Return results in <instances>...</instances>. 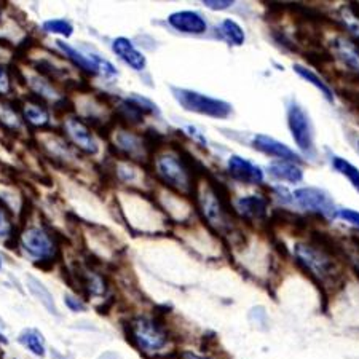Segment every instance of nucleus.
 <instances>
[{"mask_svg": "<svg viewBox=\"0 0 359 359\" xmlns=\"http://www.w3.org/2000/svg\"><path fill=\"white\" fill-rule=\"evenodd\" d=\"M56 48L60 50L61 53L65 55V57H67V60L71 61L75 67H79L82 72L88 75H100L95 53L86 55L82 50L75 48V46L65 42V40H56Z\"/></svg>", "mask_w": 359, "mask_h": 359, "instance_id": "14", "label": "nucleus"}, {"mask_svg": "<svg viewBox=\"0 0 359 359\" xmlns=\"http://www.w3.org/2000/svg\"><path fill=\"white\" fill-rule=\"evenodd\" d=\"M269 175L276 181H286L289 184H299L304 179V171L294 161L276 160L269 165Z\"/></svg>", "mask_w": 359, "mask_h": 359, "instance_id": "18", "label": "nucleus"}, {"mask_svg": "<svg viewBox=\"0 0 359 359\" xmlns=\"http://www.w3.org/2000/svg\"><path fill=\"white\" fill-rule=\"evenodd\" d=\"M337 216L344 219L345 222L355 225L356 229H359V212L358 211L346 210V208H340V210H337Z\"/></svg>", "mask_w": 359, "mask_h": 359, "instance_id": "33", "label": "nucleus"}, {"mask_svg": "<svg viewBox=\"0 0 359 359\" xmlns=\"http://www.w3.org/2000/svg\"><path fill=\"white\" fill-rule=\"evenodd\" d=\"M334 51L346 66L353 69V71L359 72V48L355 43L346 39H335Z\"/></svg>", "mask_w": 359, "mask_h": 359, "instance_id": "23", "label": "nucleus"}, {"mask_svg": "<svg viewBox=\"0 0 359 359\" xmlns=\"http://www.w3.org/2000/svg\"><path fill=\"white\" fill-rule=\"evenodd\" d=\"M235 210L238 211L243 217L252 219V221H259L267 216L269 211V201L264 196L259 195H249L243 196V198L236 200Z\"/></svg>", "mask_w": 359, "mask_h": 359, "instance_id": "17", "label": "nucleus"}, {"mask_svg": "<svg viewBox=\"0 0 359 359\" xmlns=\"http://www.w3.org/2000/svg\"><path fill=\"white\" fill-rule=\"evenodd\" d=\"M201 210L205 217L210 221V224L216 225L217 229H222L229 225V214L227 208L224 203L217 198V195L208 190L206 194L201 195Z\"/></svg>", "mask_w": 359, "mask_h": 359, "instance_id": "15", "label": "nucleus"}, {"mask_svg": "<svg viewBox=\"0 0 359 359\" xmlns=\"http://www.w3.org/2000/svg\"><path fill=\"white\" fill-rule=\"evenodd\" d=\"M254 149H257L259 152H262L269 157H275L278 160L285 161H294V163H300V157L294 152L292 149H289L286 144L276 141L275 137L265 136V135H257L252 141Z\"/></svg>", "mask_w": 359, "mask_h": 359, "instance_id": "12", "label": "nucleus"}, {"mask_svg": "<svg viewBox=\"0 0 359 359\" xmlns=\"http://www.w3.org/2000/svg\"><path fill=\"white\" fill-rule=\"evenodd\" d=\"M0 344H2V345H7L8 344V339L5 337L4 332H0Z\"/></svg>", "mask_w": 359, "mask_h": 359, "instance_id": "36", "label": "nucleus"}, {"mask_svg": "<svg viewBox=\"0 0 359 359\" xmlns=\"http://www.w3.org/2000/svg\"><path fill=\"white\" fill-rule=\"evenodd\" d=\"M295 257H297V262L309 273L318 278L320 281H324L332 276V257L326 254V251H323V249H318L310 245H297L295 246Z\"/></svg>", "mask_w": 359, "mask_h": 359, "instance_id": "7", "label": "nucleus"}, {"mask_svg": "<svg viewBox=\"0 0 359 359\" xmlns=\"http://www.w3.org/2000/svg\"><path fill=\"white\" fill-rule=\"evenodd\" d=\"M128 335L139 350L158 353L166 348L168 332L158 321L147 316H137L128 324Z\"/></svg>", "mask_w": 359, "mask_h": 359, "instance_id": "4", "label": "nucleus"}, {"mask_svg": "<svg viewBox=\"0 0 359 359\" xmlns=\"http://www.w3.org/2000/svg\"><path fill=\"white\" fill-rule=\"evenodd\" d=\"M341 18H344V22H345V26L348 27V31L359 40V18L358 16L353 15L350 10H344Z\"/></svg>", "mask_w": 359, "mask_h": 359, "instance_id": "31", "label": "nucleus"}, {"mask_svg": "<svg viewBox=\"0 0 359 359\" xmlns=\"http://www.w3.org/2000/svg\"><path fill=\"white\" fill-rule=\"evenodd\" d=\"M205 5L208 8L211 10H225V8H230L233 2H230V0H206Z\"/></svg>", "mask_w": 359, "mask_h": 359, "instance_id": "34", "label": "nucleus"}, {"mask_svg": "<svg viewBox=\"0 0 359 359\" xmlns=\"http://www.w3.org/2000/svg\"><path fill=\"white\" fill-rule=\"evenodd\" d=\"M155 172L166 185L184 195L194 190V171L184 157L177 154H163L155 158Z\"/></svg>", "mask_w": 359, "mask_h": 359, "instance_id": "2", "label": "nucleus"}, {"mask_svg": "<svg viewBox=\"0 0 359 359\" xmlns=\"http://www.w3.org/2000/svg\"><path fill=\"white\" fill-rule=\"evenodd\" d=\"M181 359H206V358L196 355V353H192V351H185L181 355Z\"/></svg>", "mask_w": 359, "mask_h": 359, "instance_id": "35", "label": "nucleus"}, {"mask_svg": "<svg viewBox=\"0 0 359 359\" xmlns=\"http://www.w3.org/2000/svg\"><path fill=\"white\" fill-rule=\"evenodd\" d=\"M65 304H66V306L71 311H74V313H80V311H86V305H85V302L80 297H77V295H71V294H67V295H65Z\"/></svg>", "mask_w": 359, "mask_h": 359, "instance_id": "32", "label": "nucleus"}, {"mask_svg": "<svg viewBox=\"0 0 359 359\" xmlns=\"http://www.w3.org/2000/svg\"><path fill=\"white\" fill-rule=\"evenodd\" d=\"M42 29L48 34H55V36H61L65 39H69L74 34V25L69 20L65 18H53V20H46Z\"/></svg>", "mask_w": 359, "mask_h": 359, "instance_id": "28", "label": "nucleus"}, {"mask_svg": "<svg viewBox=\"0 0 359 359\" xmlns=\"http://www.w3.org/2000/svg\"><path fill=\"white\" fill-rule=\"evenodd\" d=\"M29 88H31V91L34 93V95L37 96V100L40 101H51V102H56L61 100V93L57 91L56 85L53 80H50L48 77H45V75H42L39 72L34 74L29 77Z\"/></svg>", "mask_w": 359, "mask_h": 359, "instance_id": "19", "label": "nucleus"}, {"mask_svg": "<svg viewBox=\"0 0 359 359\" xmlns=\"http://www.w3.org/2000/svg\"><path fill=\"white\" fill-rule=\"evenodd\" d=\"M4 267V260H2V256H0V270H2Z\"/></svg>", "mask_w": 359, "mask_h": 359, "instance_id": "37", "label": "nucleus"}, {"mask_svg": "<svg viewBox=\"0 0 359 359\" xmlns=\"http://www.w3.org/2000/svg\"><path fill=\"white\" fill-rule=\"evenodd\" d=\"M18 243L22 252L37 264H51L60 256V243L46 225L31 222L21 230Z\"/></svg>", "mask_w": 359, "mask_h": 359, "instance_id": "1", "label": "nucleus"}, {"mask_svg": "<svg viewBox=\"0 0 359 359\" xmlns=\"http://www.w3.org/2000/svg\"><path fill=\"white\" fill-rule=\"evenodd\" d=\"M18 341L22 348H26L29 353H32L34 356L43 358L46 353V345L42 332L39 329L27 327L18 335Z\"/></svg>", "mask_w": 359, "mask_h": 359, "instance_id": "22", "label": "nucleus"}, {"mask_svg": "<svg viewBox=\"0 0 359 359\" xmlns=\"http://www.w3.org/2000/svg\"><path fill=\"white\" fill-rule=\"evenodd\" d=\"M26 285H27L29 291H31V294L39 300L40 304H42V306L46 311H48V313L55 315V316H60V310H57V305L55 302L53 294L50 292V289L46 287L42 281L37 280L36 276L27 275L26 276Z\"/></svg>", "mask_w": 359, "mask_h": 359, "instance_id": "20", "label": "nucleus"}, {"mask_svg": "<svg viewBox=\"0 0 359 359\" xmlns=\"http://www.w3.org/2000/svg\"><path fill=\"white\" fill-rule=\"evenodd\" d=\"M15 236L13 214L10 208L0 200V243H8Z\"/></svg>", "mask_w": 359, "mask_h": 359, "instance_id": "26", "label": "nucleus"}, {"mask_svg": "<svg viewBox=\"0 0 359 359\" xmlns=\"http://www.w3.org/2000/svg\"><path fill=\"white\" fill-rule=\"evenodd\" d=\"M83 286L86 287L91 295H102L106 292V283H104L102 276L96 275V273H85L83 278Z\"/></svg>", "mask_w": 359, "mask_h": 359, "instance_id": "29", "label": "nucleus"}, {"mask_svg": "<svg viewBox=\"0 0 359 359\" xmlns=\"http://www.w3.org/2000/svg\"><path fill=\"white\" fill-rule=\"evenodd\" d=\"M291 198L295 205L304 208V210L321 214V216L326 217H335L337 216V211L334 208V201L327 192H324L321 189L316 187H304L295 190L291 194Z\"/></svg>", "mask_w": 359, "mask_h": 359, "instance_id": "8", "label": "nucleus"}, {"mask_svg": "<svg viewBox=\"0 0 359 359\" xmlns=\"http://www.w3.org/2000/svg\"><path fill=\"white\" fill-rule=\"evenodd\" d=\"M287 126L297 147L310 154L313 150V126L305 109L295 101L287 104Z\"/></svg>", "mask_w": 359, "mask_h": 359, "instance_id": "6", "label": "nucleus"}, {"mask_svg": "<svg viewBox=\"0 0 359 359\" xmlns=\"http://www.w3.org/2000/svg\"><path fill=\"white\" fill-rule=\"evenodd\" d=\"M358 150H359V141H358Z\"/></svg>", "mask_w": 359, "mask_h": 359, "instance_id": "38", "label": "nucleus"}, {"mask_svg": "<svg viewBox=\"0 0 359 359\" xmlns=\"http://www.w3.org/2000/svg\"><path fill=\"white\" fill-rule=\"evenodd\" d=\"M11 91H13V79L8 69L0 65V96H10Z\"/></svg>", "mask_w": 359, "mask_h": 359, "instance_id": "30", "label": "nucleus"}, {"mask_svg": "<svg viewBox=\"0 0 359 359\" xmlns=\"http://www.w3.org/2000/svg\"><path fill=\"white\" fill-rule=\"evenodd\" d=\"M168 22H170L171 27H175L176 31L184 32V34H194V36H198V34L206 32L208 22L198 11H190V10H182L176 11V13H171L168 16Z\"/></svg>", "mask_w": 359, "mask_h": 359, "instance_id": "10", "label": "nucleus"}, {"mask_svg": "<svg viewBox=\"0 0 359 359\" xmlns=\"http://www.w3.org/2000/svg\"><path fill=\"white\" fill-rule=\"evenodd\" d=\"M217 31L219 36H221L229 45L241 46L246 40L245 31H243L238 22H235L233 20H224L221 25H219Z\"/></svg>", "mask_w": 359, "mask_h": 359, "instance_id": "24", "label": "nucleus"}, {"mask_svg": "<svg viewBox=\"0 0 359 359\" xmlns=\"http://www.w3.org/2000/svg\"><path fill=\"white\" fill-rule=\"evenodd\" d=\"M331 163L334 166V170L340 172L341 176H345L346 179H348L350 184L359 192V170L358 168L353 166L350 161H346L345 158L337 157V155H332Z\"/></svg>", "mask_w": 359, "mask_h": 359, "instance_id": "27", "label": "nucleus"}, {"mask_svg": "<svg viewBox=\"0 0 359 359\" xmlns=\"http://www.w3.org/2000/svg\"><path fill=\"white\" fill-rule=\"evenodd\" d=\"M62 133H65L66 141L71 144L74 149L80 150L86 155H96L100 152V144L97 139L93 135V131L86 121L75 115H67L62 121Z\"/></svg>", "mask_w": 359, "mask_h": 359, "instance_id": "5", "label": "nucleus"}, {"mask_svg": "<svg viewBox=\"0 0 359 359\" xmlns=\"http://www.w3.org/2000/svg\"><path fill=\"white\" fill-rule=\"evenodd\" d=\"M0 126L13 133H21L26 126L20 109L5 100H0Z\"/></svg>", "mask_w": 359, "mask_h": 359, "instance_id": "21", "label": "nucleus"}, {"mask_svg": "<svg viewBox=\"0 0 359 359\" xmlns=\"http://www.w3.org/2000/svg\"><path fill=\"white\" fill-rule=\"evenodd\" d=\"M229 166V175L238 181L241 184H262L264 182V172L260 170V166H257L252 161H249L243 157H238V155H233L230 157L227 161Z\"/></svg>", "mask_w": 359, "mask_h": 359, "instance_id": "9", "label": "nucleus"}, {"mask_svg": "<svg viewBox=\"0 0 359 359\" xmlns=\"http://www.w3.org/2000/svg\"><path fill=\"white\" fill-rule=\"evenodd\" d=\"M294 71L297 72L300 77H302L305 82H309L315 86L316 90L321 91V95L326 97V101L329 102H334V91L331 90V86H329L324 80L320 77V75L315 74L313 71H310L309 67L305 66H300V65H295L294 66Z\"/></svg>", "mask_w": 359, "mask_h": 359, "instance_id": "25", "label": "nucleus"}, {"mask_svg": "<svg viewBox=\"0 0 359 359\" xmlns=\"http://www.w3.org/2000/svg\"><path fill=\"white\" fill-rule=\"evenodd\" d=\"M20 111L26 126H31V128H36V130H45L51 125L50 111L42 101L39 100L25 101Z\"/></svg>", "mask_w": 359, "mask_h": 359, "instance_id": "13", "label": "nucleus"}, {"mask_svg": "<svg viewBox=\"0 0 359 359\" xmlns=\"http://www.w3.org/2000/svg\"><path fill=\"white\" fill-rule=\"evenodd\" d=\"M171 93L175 100L181 104V107L189 112L208 115V117L219 120H225L231 115V106L222 100L201 95L198 91L177 88V86H171Z\"/></svg>", "mask_w": 359, "mask_h": 359, "instance_id": "3", "label": "nucleus"}, {"mask_svg": "<svg viewBox=\"0 0 359 359\" xmlns=\"http://www.w3.org/2000/svg\"><path fill=\"white\" fill-rule=\"evenodd\" d=\"M112 51L117 57L125 62L126 66L131 67L133 71L141 72L147 67V60L141 51H139L135 43L126 37H117L112 40Z\"/></svg>", "mask_w": 359, "mask_h": 359, "instance_id": "11", "label": "nucleus"}, {"mask_svg": "<svg viewBox=\"0 0 359 359\" xmlns=\"http://www.w3.org/2000/svg\"><path fill=\"white\" fill-rule=\"evenodd\" d=\"M115 146H117L126 157L142 158L149 150V141H144L141 136L128 130H121L115 135Z\"/></svg>", "mask_w": 359, "mask_h": 359, "instance_id": "16", "label": "nucleus"}]
</instances>
